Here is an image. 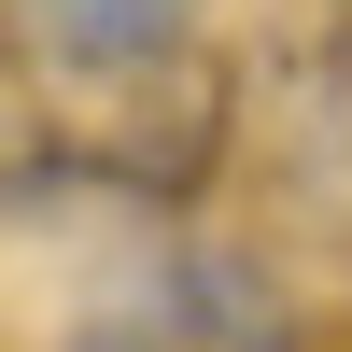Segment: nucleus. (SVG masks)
<instances>
[{
	"label": "nucleus",
	"instance_id": "f257e3e1",
	"mask_svg": "<svg viewBox=\"0 0 352 352\" xmlns=\"http://www.w3.org/2000/svg\"><path fill=\"white\" fill-rule=\"evenodd\" d=\"M254 324H268V296H254L226 254H155V268L99 310V352H240Z\"/></svg>",
	"mask_w": 352,
	"mask_h": 352
},
{
	"label": "nucleus",
	"instance_id": "f03ea898",
	"mask_svg": "<svg viewBox=\"0 0 352 352\" xmlns=\"http://www.w3.org/2000/svg\"><path fill=\"white\" fill-rule=\"evenodd\" d=\"M14 14H28V43H43L56 71H141V56L184 43L197 0H14Z\"/></svg>",
	"mask_w": 352,
	"mask_h": 352
}]
</instances>
